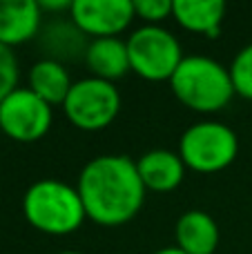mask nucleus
Here are the masks:
<instances>
[{
    "mask_svg": "<svg viewBox=\"0 0 252 254\" xmlns=\"http://www.w3.org/2000/svg\"><path fill=\"white\" fill-rule=\"evenodd\" d=\"M87 219L98 225H123L141 212L145 185L136 161L125 154H103L83 165L76 183Z\"/></svg>",
    "mask_w": 252,
    "mask_h": 254,
    "instance_id": "1",
    "label": "nucleus"
},
{
    "mask_svg": "<svg viewBox=\"0 0 252 254\" xmlns=\"http://www.w3.org/2000/svg\"><path fill=\"white\" fill-rule=\"evenodd\" d=\"M22 214L31 228L54 237L76 232L87 219L76 185L58 179H40L31 183L22 196Z\"/></svg>",
    "mask_w": 252,
    "mask_h": 254,
    "instance_id": "2",
    "label": "nucleus"
},
{
    "mask_svg": "<svg viewBox=\"0 0 252 254\" xmlns=\"http://www.w3.org/2000/svg\"><path fill=\"white\" fill-rule=\"evenodd\" d=\"M172 94L194 112H219L232 101L230 69L210 56H186L170 78Z\"/></svg>",
    "mask_w": 252,
    "mask_h": 254,
    "instance_id": "3",
    "label": "nucleus"
},
{
    "mask_svg": "<svg viewBox=\"0 0 252 254\" xmlns=\"http://www.w3.org/2000/svg\"><path fill=\"white\" fill-rule=\"evenodd\" d=\"M239 154V136L230 125L219 121H201L190 125L179 140V156L186 167L201 174L221 172L235 163Z\"/></svg>",
    "mask_w": 252,
    "mask_h": 254,
    "instance_id": "4",
    "label": "nucleus"
},
{
    "mask_svg": "<svg viewBox=\"0 0 252 254\" xmlns=\"http://www.w3.org/2000/svg\"><path fill=\"white\" fill-rule=\"evenodd\" d=\"M129 67L145 80H168L181 65L183 49L179 38L161 25H143L127 36Z\"/></svg>",
    "mask_w": 252,
    "mask_h": 254,
    "instance_id": "5",
    "label": "nucleus"
},
{
    "mask_svg": "<svg viewBox=\"0 0 252 254\" xmlns=\"http://www.w3.org/2000/svg\"><path fill=\"white\" fill-rule=\"evenodd\" d=\"M61 107L74 127L85 131H98L110 127L119 116L121 92L112 80L87 76V78L74 80Z\"/></svg>",
    "mask_w": 252,
    "mask_h": 254,
    "instance_id": "6",
    "label": "nucleus"
},
{
    "mask_svg": "<svg viewBox=\"0 0 252 254\" xmlns=\"http://www.w3.org/2000/svg\"><path fill=\"white\" fill-rule=\"evenodd\" d=\"M54 121V107L29 87H16L0 103V129L18 143L43 138Z\"/></svg>",
    "mask_w": 252,
    "mask_h": 254,
    "instance_id": "7",
    "label": "nucleus"
},
{
    "mask_svg": "<svg viewBox=\"0 0 252 254\" xmlns=\"http://www.w3.org/2000/svg\"><path fill=\"white\" fill-rule=\"evenodd\" d=\"M71 22L94 38L119 36L136 18L134 0H74Z\"/></svg>",
    "mask_w": 252,
    "mask_h": 254,
    "instance_id": "8",
    "label": "nucleus"
},
{
    "mask_svg": "<svg viewBox=\"0 0 252 254\" xmlns=\"http://www.w3.org/2000/svg\"><path fill=\"white\" fill-rule=\"evenodd\" d=\"M136 170L145 190L154 192H172L183 183L186 176V163L172 149H150L136 158Z\"/></svg>",
    "mask_w": 252,
    "mask_h": 254,
    "instance_id": "9",
    "label": "nucleus"
},
{
    "mask_svg": "<svg viewBox=\"0 0 252 254\" xmlns=\"http://www.w3.org/2000/svg\"><path fill=\"white\" fill-rule=\"evenodd\" d=\"M43 9L36 0H0V45L13 47L31 40L40 29Z\"/></svg>",
    "mask_w": 252,
    "mask_h": 254,
    "instance_id": "10",
    "label": "nucleus"
},
{
    "mask_svg": "<svg viewBox=\"0 0 252 254\" xmlns=\"http://www.w3.org/2000/svg\"><path fill=\"white\" fill-rule=\"evenodd\" d=\"M177 248L186 254H214L219 248V225L208 212L188 210L174 225Z\"/></svg>",
    "mask_w": 252,
    "mask_h": 254,
    "instance_id": "11",
    "label": "nucleus"
},
{
    "mask_svg": "<svg viewBox=\"0 0 252 254\" xmlns=\"http://www.w3.org/2000/svg\"><path fill=\"white\" fill-rule=\"evenodd\" d=\"M85 63L92 69V76L103 80H112L125 76L132 71L129 67L127 43L119 36H107V38H94L87 43L85 49Z\"/></svg>",
    "mask_w": 252,
    "mask_h": 254,
    "instance_id": "12",
    "label": "nucleus"
},
{
    "mask_svg": "<svg viewBox=\"0 0 252 254\" xmlns=\"http://www.w3.org/2000/svg\"><path fill=\"white\" fill-rule=\"evenodd\" d=\"M226 9L223 0H174L172 18L186 29L217 38L221 34Z\"/></svg>",
    "mask_w": 252,
    "mask_h": 254,
    "instance_id": "13",
    "label": "nucleus"
},
{
    "mask_svg": "<svg viewBox=\"0 0 252 254\" xmlns=\"http://www.w3.org/2000/svg\"><path fill=\"white\" fill-rule=\"evenodd\" d=\"M27 80H29L27 87L52 107L63 105L71 85H74L67 67L61 61H54V58H40L38 63H34L29 67Z\"/></svg>",
    "mask_w": 252,
    "mask_h": 254,
    "instance_id": "14",
    "label": "nucleus"
},
{
    "mask_svg": "<svg viewBox=\"0 0 252 254\" xmlns=\"http://www.w3.org/2000/svg\"><path fill=\"white\" fill-rule=\"evenodd\" d=\"M47 40L52 45V56L47 58H54L56 61V54L61 56H76L80 52V45H83V31L71 22V25H52L47 29Z\"/></svg>",
    "mask_w": 252,
    "mask_h": 254,
    "instance_id": "15",
    "label": "nucleus"
},
{
    "mask_svg": "<svg viewBox=\"0 0 252 254\" xmlns=\"http://www.w3.org/2000/svg\"><path fill=\"white\" fill-rule=\"evenodd\" d=\"M228 69H230L235 94L252 101V43L237 52V56L232 58V65Z\"/></svg>",
    "mask_w": 252,
    "mask_h": 254,
    "instance_id": "16",
    "label": "nucleus"
},
{
    "mask_svg": "<svg viewBox=\"0 0 252 254\" xmlns=\"http://www.w3.org/2000/svg\"><path fill=\"white\" fill-rule=\"evenodd\" d=\"M18 58L11 47L0 45V103L18 87Z\"/></svg>",
    "mask_w": 252,
    "mask_h": 254,
    "instance_id": "17",
    "label": "nucleus"
},
{
    "mask_svg": "<svg viewBox=\"0 0 252 254\" xmlns=\"http://www.w3.org/2000/svg\"><path fill=\"white\" fill-rule=\"evenodd\" d=\"M174 0H134V11L145 25H161V20L172 16Z\"/></svg>",
    "mask_w": 252,
    "mask_h": 254,
    "instance_id": "18",
    "label": "nucleus"
},
{
    "mask_svg": "<svg viewBox=\"0 0 252 254\" xmlns=\"http://www.w3.org/2000/svg\"><path fill=\"white\" fill-rule=\"evenodd\" d=\"M154 254H186V252L179 250L177 246H170V248H163V250H156Z\"/></svg>",
    "mask_w": 252,
    "mask_h": 254,
    "instance_id": "19",
    "label": "nucleus"
},
{
    "mask_svg": "<svg viewBox=\"0 0 252 254\" xmlns=\"http://www.w3.org/2000/svg\"><path fill=\"white\" fill-rule=\"evenodd\" d=\"M56 254H85V252H78V250H63V252H56Z\"/></svg>",
    "mask_w": 252,
    "mask_h": 254,
    "instance_id": "20",
    "label": "nucleus"
}]
</instances>
